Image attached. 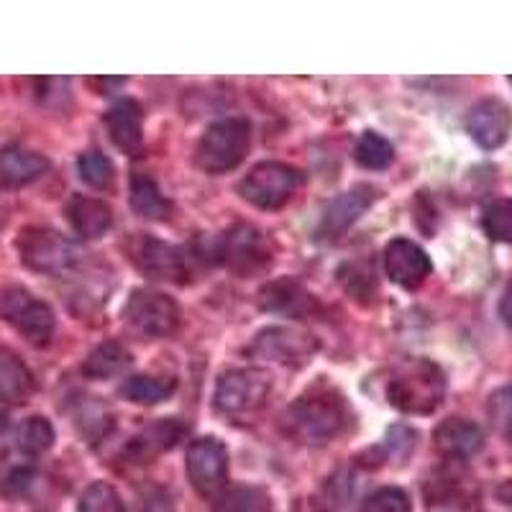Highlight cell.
Segmentation results:
<instances>
[{"mask_svg":"<svg viewBox=\"0 0 512 512\" xmlns=\"http://www.w3.org/2000/svg\"><path fill=\"white\" fill-rule=\"evenodd\" d=\"M377 200V187L372 185H356L346 190L344 195H338L323 213L318 233L323 239H338L341 233L349 231L356 221H359L372 203Z\"/></svg>","mask_w":512,"mask_h":512,"instance_id":"5bb4252c","label":"cell"},{"mask_svg":"<svg viewBox=\"0 0 512 512\" xmlns=\"http://www.w3.org/2000/svg\"><path fill=\"white\" fill-rule=\"evenodd\" d=\"M361 512H410V497L397 487H382L364 500Z\"/></svg>","mask_w":512,"mask_h":512,"instance_id":"d6a6232c","label":"cell"},{"mask_svg":"<svg viewBox=\"0 0 512 512\" xmlns=\"http://www.w3.org/2000/svg\"><path fill=\"white\" fill-rule=\"evenodd\" d=\"M482 443V428H479L477 423H472V420L464 418L443 420L436 431H433V446H436L443 456H448V459L454 461L472 459L479 448H482Z\"/></svg>","mask_w":512,"mask_h":512,"instance_id":"d6986e66","label":"cell"},{"mask_svg":"<svg viewBox=\"0 0 512 512\" xmlns=\"http://www.w3.org/2000/svg\"><path fill=\"white\" fill-rule=\"evenodd\" d=\"M512 126V113L505 100L487 98L479 100L466 118V131L472 134L482 149H497L507 141Z\"/></svg>","mask_w":512,"mask_h":512,"instance_id":"9a60e30c","label":"cell"},{"mask_svg":"<svg viewBox=\"0 0 512 512\" xmlns=\"http://www.w3.org/2000/svg\"><path fill=\"white\" fill-rule=\"evenodd\" d=\"M77 172H80V180L88 182V185L95 187V190H105V187H111L113 175H116V169H113L111 159L100 152L82 154V157L77 159Z\"/></svg>","mask_w":512,"mask_h":512,"instance_id":"f546056e","label":"cell"},{"mask_svg":"<svg viewBox=\"0 0 512 512\" xmlns=\"http://www.w3.org/2000/svg\"><path fill=\"white\" fill-rule=\"evenodd\" d=\"M64 216L82 239H100L113 226V210L108 203L88 195H75L64 208Z\"/></svg>","mask_w":512,"mask_h":512,"instance_id":"44dd1931","label":"cell"},{"mask_svg":"<svg viewBox=\"0 0 512 512\" xmlns=\"http://www.w3.org/2000/svg\"><path fill=\"white\" fill-rule=\"evenodd\" d=\"M77 512H126V507L111 484L95 482L82 492Z\"/></svg>","mask_w":512,"mask_h":512,"instance_id":"4dcf8cb0","label":"cell"},{"mask_svg":"<svg viewBox=\"0 0 512 512\" xmlns=\"http://www.w3.org/2000/svg\"><path fill=\"white\" fill-rule=\"evenodd\" d=\"M384 269H387V277L402 290H418L431 277L433 264L431 256L425 254L415 241L395 239L384 251Z\"/></svg>","mask_w":512,"mask_h":512,"instance_id":"7c38bea8","label":"cell"},{"mask_svg":"<svg viewBox=\"0 0 512 512\" xmlns=\"http://www.w3.org/2000/svg\"><path fill=\"white\" fill-rule=\"evenodd\" d=\"M54 443V428L47 418H34L24 420V423L18 425L16 431V448L24 456H39L44 451H49Z\"/></svg>","mask_w":512,"mask_h":512,"instance_id":"4316f807","label":"cell"},{"mask_svg":"<svg viewBox=\"0 0 512 512\" xmlns=\"http://www.w3.org/2000/svg\"><path fill=\"white\" fill-rule=\"evenodd\" d=\"M318 341L308 333L292 331V328H264L249 346V354L256 359L282 364V367H305L313 359Z\"/></svg>","mask_w":512,"mask_h":512,"instance_id":"8fae6325","label":"cell"},{"mask_svg":"<svg viewBox=\"0 0 512 512\" xmlns=\"http://www.w3.org/2000/svg\"><path fill=\"white\" fill-rule=\"evenodd\" d=\"M34 479L36 472L31 464L6 466V472L0 474V495L8 497V500H18L34 487Z\"/></svg>","mask_w":512,"mask_h":512,"instance_id":"1f68e13d","label":"cell"},{"mask_svg":"<svg viewBox=\"0 0 512 512\" xmlns=\"http://www.w3.org/2000/svg\"><path fill=\"white\" fill-rule=\"evenodd\" d=\"M136 262L146 277L159 282H182L190 280V259L187 251L175 244H164L159 239H144L139 251H136Z\"/></svg>","mask_w":512,"mask_h":512,"instance_id":"4fadbf2b","label":"cell"},{"mask_svg":"<svg viewBox=\"0 0 512 512\" xmlns=\"http://www.w3.org/2000/svg\"><path fill=\"white\" fill-rule=\"evenodd\" d=\"M482 228L492 241L512 244V200H495L484 208Z\"/></svg>","mask_w":512,"mask_h":512,"instance_id":"f1b7e54d","label":"cell"},{"mask_svg":"<svg viewBox=\"0 0 512 512\" xmlns=\"http://www.w3.org/2000/svg\"><path fill=\"white\" fill-rule=\"evenodd\" d=\"M49 169V159L44 154L26 149V146H6L0 149V187L16 190L39 180Z\"/></svg>","mask_w":512,"mask_h":512,"instance_id":"ac0fdd59","label":"cell"},{"mask_svg":"<svg viewBox=\"0 0 512 512\" xmlns=\"http://www.w3.org/2000/svg\"><path fill=\"white\" fill-rule=\"evenodd\" d=\"M510 82H512V77H510Z\"/></svg>","mask_w":512,"mask_h":512,"instance_id":"ab89813d","label":"cell"},{"mask_svg":"<svg viewBox=\"0 0 512 512\" xmlns=\"http://www.w3.org/2000/svg\"><path fill=\"white\" fill-rule=\"evenodd\" d=\"M251 146V123L246 118H223L205 128L195 149V162L208 175H223L239 167Z\"/></svg>","mask_w":512,"mask_h":512,"instance_id":"3957f363","label":"cell"},{"mask_svg":"<svg viewBox=\"0 0 512 512\" xmlns=\"http://www.w3.org/2000/svg\"><path fill=\"white\" fill-rule=\"evenodd\" d=\"M354 159L364 169H387L392 164V159H395V149L377 131H364L361 139L356 141Z\"/></svg>","mask_w":512,"mask_h":512,"instance_id":"83f0119b","label":"cell"},{"mask_svg":"<svg viewBox=\"0 0 512 512\" xmlns=\"http://www.w3.org/2000/svg\"><path fill=\"white\" fill-rule=\"evenodd\" d=\"M351 415L344 397L333 392H310L297 397L282 413V428L305 446H323L346 431Z\"/></svg>","mask_w":512,"mask_h":512,"instance_id":"6da1fadb","label":"cell"},{"mask_svg":"<svg viewBox=\"0 0 512 512\" xmlns=\"http://www.w3.org/2000/svg\"><path fill=\"white\" fill-rule=\"evenodd\" d=\"M213 512H272V500L262 487L236 484L216 497Z\"/></svg>","mask_w":512,"mask_h":512,"instance_id":"d4e9b609","label":"cell"},{"mask_svg":"<svg viewBox=\"0 0 512 512\" xmlns=\"http://www.w3.org/2000/svg\"><path fill=\"white\" fill-rule=\"evenodd\" d=\"M34 392L29 367L11 349H0V405H18Z\"/></svg>","mask_w":512,"mask_h":512,"instance_id":"7402d4cb","label":"cell"},{"mask_svg":"<svg viewBox=\"0 0 512 512\" xmlns=\"http://www.w3.org/2000/svg\"><path fill=\"white\" fill-rule=\"evenodd\" d=\"M18 256L29 269L41 274H67L80 262L77 246L52 228L31 226L18 233Z\"/></svg>","mask_w":512,"mask_h":512,"instance_id":"277c9868","label":"cell"},{"mask_svg":"<svg viewBox=\"0 0 512 512\" xmlns=\"http://www.w3.org/2000/svg\"><path fill=\"white\" fill-rule=\"evenodd\" d=\"M187 479L203 497H218L228 482V451L218 438L205 436L187 448Z\"/></svg>","mask_w":512,"mask_h":512,"instance_id":"30bf717a","label":"cell"},{"mask_svg":"<svg viewBox=\"0 0 512 512\" xmlns=\"http://www.w3.org/2000/svg\"><path fill=\"white\" fill-rule=\"evenodd\" d=\"M502 497L507 500V505H512V482L507 487H502Z\"/></svg>","mask_w":512,"mask_h":512,"instance_id":"74e56055","label":"cell"},{"mask_svg":"<svg viewBox=\"0 0 512 512\" xmlns=\"http://www.w3.org/2000/svg\"><path fill=\"white\" fill-rule=\"evenodd\" d=\"M0 315L34 346H47L54 336V313L47 303L26 290H6L0 295Z\"/></svg>","mask_w":512,"mask_h":512,"instance_id":"ba28073f","label":"cell"},{"mask_svg":"<svg viewBox=\"0 0 512 512\" xmlns=\"http://www.w3.org/2000/svg\"><path fill=\"white\" fill-rule=\"evenodd\" d=\"M300 172L282 162H259L239 182V195L254 208L277 210L295 195Z\"/></svg>","mask_w":512,"mask_h":512,"instance_id":"5b68a950","label":"cell"},{"mask_svg":"<svg viewBox=\"0 0 512 512\" xmlns=\"http://www.w3.org/2000/svg\"><path fill=\"white\" fill-rule=\"evenodd\" d=\"M123 77H98V80H90V85H100V95H108L113 88H121Z\"/></svg>","mask_w":512,"mask_h":512,"instance_id":"8d00e7d4","label":"cell"},{"mask_svg":"<svg viewBox=\"0 0 512 512\" xmlns=\"http://www.w3.org/2000/svg\"><path fill=\"white\" fill-rule=\"evenodd\" d=\"M272 379L262 369H228L216 384V408L226 415H249L264 408Z\"/></svg>","mask_w":512,"mask_h":512,"instance_id":"8992f818","label":"cell"},{"mask_svg":"<svg viewBox=\"0 0 512 512\" xmlns=\"http://www.w3.org/2000/svg\"><path fill=\"white\" fill-rule=\"evenodd\" d=\"M3 428H6V413H0V433H3Z\"/></svg>","mask_w":512,"mask_h":512,"instance_id":"f35d334b","label":"cell"},{"mask_svg":"<svg viewBox=\"0 0 512 512\" xmlns=\"http://www.w3.org/2000/svg\"><path fill=\"white\" fill-rule=\"evenodd\" d=\"M123 320L141 338L172 336L180 326V305L162 292L136 290L123 308Z\"/></svg>","mask_w":512,"mask_h":512,"instance_id":"52a82bcc","label":"cell"},{"mask_svg":"<svg viewBox=\"0 0 512 512\" xmlns=\"http://www.w3.org/2000/svg\"><path fill=\"white\" fill-rule=\"evenodd\" d=\"M141 512H175V505H172V500H169L167 492H162V489H154L152 495L144 500Z\"/></svg>","mask_w":512,"mask_h":512,"instance_id":"e575fe53","label":"cell"},{"mask_svg":"<svg viewBox=\"0 0 512 512\" xmlns=\"http://www.w3.org/2000/svg\"><path fill=\"white\" fill-rule=\"evenodd\" d=\"M131 205L139 216L149 221H167L172 216V203L162 195L157 182L149 175H134L131 180Z\"/></svg>","mask_w":512,"mask_h":512,"instance_id":"cb8c5ba5","label":"cell"},{"mask_svg":"<svg viewBox=\"0 0 512 512\" xmlns=\"http://www.w3.org/2000/svg\"><path fill=\"white\" fill-rule=\"evenodd\" d=\"M131 364V351L121 341H103L90 351V356L82 364V374L90 379H111L121 374Z\"/></svg>","mask_w":512,"mask_h":512,"instance_id":"603a6c76","label":"cell"},{"mask_svg":"<svg viewBox=\"0 0 512 512\" xmlns=\"http://www.w3.org/2000/svg\"><path fill=\"white\" fill-rule=\"evenodd\" d=\"M185 425L177 418H162L157 423L146 425L144 431L136 433L131 441L123 448V456H126L131 464H146V461L157 459L159 454L175 448L177 441H182L185 436Z\"/></svg>","mask_w":512,"mask_h":512,"instance_id":"2e32d148","label":"cell"},{"mask_svg":"<svg viewBox=\"0 0 512 512\" xmlns=\"http://www.w3.org/2000/svg\"><path fill=\"white\" fill-rule=\"evenodd\" d=\"M489 413H492V420L497 423V428L512 443V390H500L497 395H492Z\"/></svg>","mask_w":512,"mask_h":512,"instance_id":"836d02e7","label":"cell"},{"mask_svg":"<svg viewBox=\"0 0 512 512\" xmlns=\"http://www.w3.org/2000/svg\"><path fill=\"white\" fill-rule=\"evenodd\" d=\"M259 305L267 313L292 315V318H303L310 310H315V300L308 290L292 277H282L259 290Z\"/></svg>","mask_w":512,"mask_h":512,"instance_id":"ffe728a7","label":"cell"},{"mask_svg":"<svg viewBox=\"0 0 512 512\" xmlns=\"http://www.w3.org/2000/svg\"><path fill=\"white\" fill-rule=\"evenodd\" d=\"M105 126L113 144L128 157H139L144 149V108L136 100H118L111 111L105 113Z\"/></svg>","mask_w":512,"mask_h":512,"instance_id":"e0dca14e","label":"cell"},{"mask_svg":"<svg viewBox=\"0 0 512 512\" xmlns=\"http://www.w3.org/2000/svg\"><path fill=\"white\" fill-rule=\"evenodd\" d=\"M213 254H216L218 262H223L231 272L241 274V277H249V274L259 272L272 262V251H269L264 236L246 223L228 228L213 246Z\"/></svg>","mask_w":512,"mask_h":512,"instance_id":"9c48e42d","label":"cell"},{"mask_svg":"<svg viewBox=\"0 0 512 512\" xmlns=\"http://www.w3.org/2000/svg\"><path fill=\"white\" fill-rule=\"evenodd\" d=\"M500 315H502V320H505V326L512 331V282L507 285L505 295H502V300H500Z\"/></svg>","mask_w":512,"mask_h":512,"instance_id":"d590c367","label":"cell"},{"mask_svg":"<svg viewBox=\"0 0 512 512\" xmlns=\"http://www.w3.org/2000/svg\"><path fill=\"white\" fill-rule=\"evenodd\" d=\"M446 395V377L431 359H410L395 369L387 397L392 408L408 415H431Z\"/></svg>","mask_w":512,"mask_h":512,"instance_id":"7a4b0ae2","label":"cell"},{"mask_svg":"<svg viewBox=\"0 0 512 512\" xmlns=\"http://www.w3.org/2000/svg\"><path fill=\"white\" fill-rule=\"evenodd\" d=\"M175 379L172 377H146L134 374L121 384V395L136 405H159L175 392Z\"/></svg>","mask_w":512,"mask_h":512,"instance_id":"484cf974","label":"cell"}]
</instances>
